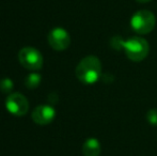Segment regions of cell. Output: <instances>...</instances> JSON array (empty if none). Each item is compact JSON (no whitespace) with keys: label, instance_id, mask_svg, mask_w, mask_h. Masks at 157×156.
Wrapping results in <instances>:
<instances>
[{"label":"cell","instance_id":"8","mask_svg":"<svg viewBox=\"0 0 157 156\" xmlns=\"http://www.w3.org/2000/svg\"><path fill=\"white\" fill-rule=\"evenodd\" d=\"M101 151V146L96 138H88L82 144L83 156H99Z\"/></svg>","mask_w":157,"mask_h":156},{"label":"cell","instance_id":"9","mask_svg":"<svg viewBox=\"0 0 157 156\" xmlns=\"http://www.w3.org/2000/svg\"><path fill=\"white\" fill-rule=\"evenodd\" d=\"M42 81V76L39 73H31L25 79V85L28 89H35Z\"/></svg>","mask_w":157,"mask_h":156},{"label":"cell","instance_id":"6","mask_svg":"<svg viewBox=\"0 0 157 156\" xmlns=\"http://www.w3.org/2000/svg\"><path fill=\"white\" fill-rule=\"evenodd\" d=\"M47 41L50 47L57 51L65 50L71 44L70 34L65 29L61 27H56L50 30L47 36Z\"/></svg>","mask_w":157,"mask_h":156},{"label":"cell","instance_id":"2","mask_svg":"<svg viewBox=\"0 0 157 156\" xmlns=\"http://www.w3.org/2000/svg\"><path fill=\"white\" fill-rule=\"evenodd\" d=\"M119 45L123 48L126 57L134 62H140L149 55V43L147 40L140 36H132L126 41L120 40Z\"/></svg>","mask_w":157,"mask_h":156},{"label":"cell","instance_id":"7","mask_svg":"<svg viewBox=\"0 0 157 156\" xmlns=\"http://www.w3.org/2000/svg\"><path fill=\"white\" fill-rule=\"evenodd\" d=\"M31 118L36 124L47 125L56 118V110L50 105H39L32 111Z\"/></svg>","mask_w":157,"mask_h":156},{"label":"cell","instance_id":"12","mask_svg":"<svg viewBox=\"0 0 157 156\" xmlns=\"http://www.w3.org/2000/svg\"><path fill=\"white\" fill-rule=\"evenodd\" d=\"M136 1H138V2H140V3H147V2H149V1H151V0H136Z\"/></svg>","mask_w":157,"mask_h":156},{"label":"cell","instance_id":"3","mask_svg":"<svg viewBox=\"0 0 157 156\" xmlns=\"http://www.w3.org/2000/svg\"><path fill=\"white\" fill-rule=\"evenodd\" d=\"M156 18L151 11L140 10L136 12L130 18V26L138 34H147L154 29Z\"/></svg>","mask_w":157,"mask_h":156},{"label":"cell","instance_id":"1","mask_svg":"<svg viewBox=\"0 0 157 156\" xmlns=\"http://www.w3.org/2000/svg\"><path fill=\"white\" fill-rule=\"evenodd\" d=\"M76 77L85 85H93L101 75V63L95 56H87L77 64Z\"/></svg>","mask_w":157,"mask_h":156},{"label":"cell","instance_id":"10","mask_svg":"<svg viewBox=\"0 0 157 156\" xmlns=\"http://www.w3.org/2000/svg\"><path fill=\"white\" fill-rule=\"evenodd\" d=\"M13 89V81L10 78H2L0 80V91L3 93H10Z\"/></svg>","mask_w":157,"mask_h":156},{"label":"cell","instance_id":"11","mask_svg":"<svg viewBox=\"0 0 157 156\" xmlns=\"http://www.w3.org/2000/svg\"><path fill=\"white\" fill-rule=\"evenodd\" d=\"M147 120L150 124L157 125V109H151L147 113Z\"/></svg>","mask_w":157,"mask_h":156},{"label":"cell","instance_id":"4","mask_svg":"<svg viewBox=\"0 0 157 156\" xmlns=\"http://www.w3.org/2000/svg\"><path fill=\"white\" fill-rule=\"evenodd\" d=\"M18 60L25 69L29 71H39L43 67V56L33 47H24L18 52Z\"/></svg>","mask_w":157,"mask_h":156},{"label":"cell","instance_id":"5","mask_svg":"<svg viewBox=\"0 0 157 156\" xmlns=\"http://www.w3.org/2000/svg\"><path fill=\"white\" fill-rule=\"evenodd\" d=\"M6 108L11 115L21 117L29 110V103L23 94L15 92L8 95L6 100Z\"/></svg>","mask_w":157,"mask_h":156}]
</instances>
